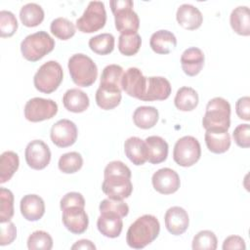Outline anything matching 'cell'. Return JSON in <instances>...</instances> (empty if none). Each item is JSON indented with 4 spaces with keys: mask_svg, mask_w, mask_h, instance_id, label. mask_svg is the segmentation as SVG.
Returning <instances> with one entry per match:
<instances>
[{
    "mask_svg": "<svg viewBox=\"0 0 250 250\" xmlns=\"http://www.w3.org/2000/svg\"><path fill=\"white\" fill-rule=\"evenodd\" d=\"M177 21L186 29L193 30L202 24L203 16L198 8L191 4H182L176 13Z\"/></svg>",
    "mask_w": 250,
    "mask_h": 250,
    "instance_id": "cell-20",
    "label": "cell"
},
{
    "mask_svg": "<svg viewBox=\"0 0 250 250\" xmlns=\"http://www.w3.org/2000/svg\"><path fill=\"white\" fill-rule=\"evenodd\" d=\"M52 247L53 239L44 230L33 231L27 238V248L29 250H50Z\"/></svg>",
    "mask_w": 250,
    "mask_h": 250,
    "instance_id": "cell-39",
    "label": "cell"
},
{
    "mask_svg": "<svg viewBox=\"0 0 250 250\" xmlns=\"http://www.w3.org/2000/svg\"><path fill=\"white\" fill-rule=\"evenodd\" d=\"M160 224L155 216L146 214L138 218L128 229L127 244L134 249H142L150 244L158 236Z\"/></svg>",
    "mask_w": 250,
    "mask_h": 250,
    "instance_id": "cell-2",
    "label": "cell"
},
{
    "mask_svg": "<svg viewBox=\"0 0 250 250\" xmlns=\"http://www.w3.org/2000/svg\"><path fill=\"white\" fill-rule=\"evenodd\" d=\"M62 211L63 226L74 234L83 233L89 225V219L84 207L69 206Z\"/></svg>",
    "mask_w": 250,
    "mask_h": 250,
    "instance_id": "cell-14",
    "label": "cell"
},
{
    "mask_svg": "<svg viewBox=\"0 0 250 250\" xmlns=\"http://www.w3.org/2000/svg\"><path fill=\"white\" fill-rule=\"evenodd\" d=\"M249 110H250V98L248 96L241 97L235 103V111L239 118L248 121L249 117Z\"/></svg>",
    "mask_w": 250,
    "mask_h": 250,
    "instance_id": "cell-46",
    "label": "cell"
},
{
    "mask_svg": "<svg viewBox=\"0 0 250 250\" xmlns=\"http://www.w3.org/2000/svg\"><path fill=\"white\" fill-rule=\"evenodd\" d=\"M17 237V229L15 224L11 221L1 223V235H0V245L5 246L11 244Z\"/></svg>",
    "mask_w": 250,
    "mask_h": 250,
    "instance_id": "cell-44",
    "label": "cell"
},
{
    "mask_svg": "<svg viewBox=\"0 0 250 250\" xmlns=\"http://www.w3.org/2000/svg\"><path fill=\"white\" fill-rule=\"evenodd\" d=\"M149 46L156 54L166 55L176 48L177 38L171 31L160 29L150 36Z\"/></svg>",
    "mask_w": 250,
    "mask_h": 250,
    "instance_id": "cell-23",
    "label": "cell"
},
{
    "mask_svg": "<svg viewBox=\"0 0 250 250\" xmlns=\"http://www.w3.org/2000/svg\"><path fill=\"white\" fill-rule=\"evenodd\" d=\"M158 117V110L154 106H139L133 113V121L141 129L152 128L157 123Z\"/></svg>",
    "mask_w": 250,
    "mask_h": 250,
    "instance_id": "cell-29",
    "label": "cell"
},
{
    "mask_svg": "<svg viewBox=\"0 0 250 250\" xmlns=\"http://www.w3.org/2000/svg\"><path fill=\"white\" fill-rule=\"evenodd\" d=\"M204 61L205 57L203 52L196 47L186 49L181 56L182 68L188 76L197 75L204 65Z\"/></svg>",
    "mask_w": 250,
    "mask_h": 250,
    "instance_id": "cell-19",
    "label": "cell"
},
{
    "mask_svg": "<svg viewBox=\"0 0 250 250\" xmlns=\"http://www.w3.org/2000/svg\"><path fill=\"white\" fill-rule=\"evenodd\" d=\"M104 180L102 189L108 198L123 200L129 197L133 191L131 183V170L121 161L109 162L104 171Z\"/></svg>",
    "mask_w": 250,
    "mask_h": 250,
    "instance_id": "cell-1",
    "label": "cell"
},
{
    "mask_svg": "<svg viewBox=\"0 0 250 250\" xmlns=\"http://www.w3.org/2000/svg\"><path fill=\"white\" fill-rule=\"evenodd\" d=\"M100 212L104 213V212H109L116 214L120 216L121 218L126 217L129 213V206L127 203H125L123 200H114V199H104L99 206Z\"/></svg>",
    "mask_w": 250,
    "mask_h": 250,
    "instance_id": "cell-42",
    "label": "cell"
},
{
    "mask_svg": "<svg viewBox=\"0 0 250 250\" xmlns=\"http://www.w3.org/2000/svg\"><path fill=\"white\" fill-rule=\"evenodd\" d=\"M63 78L61 64L56 61L43 63L33 77L34 87L44 94H51L58 89Z\"/></svg>",
    "mask_w": 250,
    "mask_h": 250,
    "instance_id": "cell-7",
    "label": "cell"
},
{
    "mask_svg": "<svg viewBox=\"0 0 250 250\" xmlns=\"http://www.w3.org/2000/svg\"><path fill=\"white\" fill-rule=\"evenodd\" d=\"M55 48L54 39L46 31H37L27 35L21 43V52L29 62H37Z\"/></svg>",
    "mask_w": 250,
    "mask_h": 250,
    "instance_id": "cell-6",
    "label": "cell"
},
{
    "mask_svg": "<svg viewBox=\"0 0 250 250\" xmlns=\"http://www.w3.org/2000/svg\"><path fill=\"white\" fill-rule=\"evenodd\" d=\"M18 29V21L15 15L6 10L0 12V35L1 37H11Z\"/></svg>",
    "mask_w": 250,
    "mask_h": 250,
    "instance_id": "cell-41",
    "label": "cell"
},
{
    "mask_svg": "<svg viewBox=\"0 0 250 250\" xmlns=\"http://www.w3.org/2000/svg\"><path fill=\"white\" fill-rule=\"evenodd\" d=\"M20 165L19 155L12 151H4L0 156V184L8 182L16 173Z\"/></svg>",
    "mask_w": 250,
    "mask_h": 250,
    "instance_id": "cell-31",
    "label": "cell"
},
{
    "mask_svg": "<svg viewBox=\"0 0 250 250\" xmlns=\"http://www.w3.org/2000/svg\"><path fill=\"white\" fill-rule=\"evenodd\" d=\"M222 248L224 250H230V249H242V250H244L246 248V244H245L244 239L241 236L230 235V236H228L224 240Z\"/></svg>",
    "mask_w": 250,
    "mask_h": 250,
    "instance_id": "cell-47",
    "label": "cell"
},
{
    "mask_svg": "<svg viewBox=\"0 0 250 250\" xmlns=\"http://www.w3.org/2000/svg\"><path fill=\"white\" fill-rule=\"evenodd\" d=\"M198 94L191 87H181L175 96V106L182 111L193 110L198 104Z\"/></svg>",
    "mask_w": 250,
    "mask_h": 250,
    "instance_id": "cell-30",
    "label": "cell"
},
{
    "mask_svg": "<svg viewBox=\"0 0 250 250\" xmlns=\"http://www.w3.org/2000/svg\"><path fill=\"white\" fill-rule=\"evenodd\" d=\"M67 66L70 77L77 86L89 87L97 79L98 67L94 61L84 54L71 56Z\"/></svg>",
    "mask_w": 250,
    "mask_h": 250,
    "instance_id": "cell-5",
    "label": "cell"
},
{
    "mask_svg": "<svg viewBox=\"0 0 250 250\" xmlns=\"http://www.w3.org/2000/svg\"><path fill=\"white\" fill-rule=\"evenodd\" d=\"M114 42V36L111 33H102L90 38L89 47L98 55H107L113 51Z\"/></svg>",
    "mask_w": 250,
    "mask_h": 250,
    "instance_id": "cell-33",
    "label": "cell"
},
{
    "mask_svg": "<svg viewBox=\"0 0 250 250\" xmlns=\"http://www.w3.org/2000/svg\"><path fill=\"white\" fill-rule=\"evenodd\" d=\"M146 88V77L137 67H129L122 76L121 89L130 97L141 99Z\"/></svg>",
    "mask_w": 250,
    "mask_h": 250,
    "instance_id": "cell-13",
    "label": "cell"
},
{
    "mask_svg": "<svg viewBox=\"0 0 250 250\" xmlns=\"http://www.w3.org/2000/svg\"><path fill=\"white\" fill-rule=\"evenodd\" d=\"M51 32L61 40H67L75 34L74 24L66 18H57L52 21L50 25Z\"/></svg>",
    "mask_w": 250,
    "mask_h": 250,
    "instance_id": "cell-34",
    "label": "cell"
},
{
    "mask_svg": "<svg viewBox=\"0 0 250 250\" xmlns=\"http://www.w3.org/2000/svg\"><path fill=\"white\" fill-rule=\"evenodd\" d=\"M170 82L162 76L146 77V88L144 96L140 99L145 102L164 101L171 94Z\"/></svg>",
    "mask_w": 250,
    "mask_h": 250,
    "instance_id": "cell-16",
    "label": "cell"
},
{
    "mask_svg": "<svg viewBox=\"0 0 250 250\" xmlns=\"http://www.w3.org/2000/svg\"><path fill=\"white\" fill-rule=\"evenodd\" d=\"M78 131L74 122L69 119H61L51 128L50 137L54 145L59 147L72 146L77 139Z\"/></svg>",
    "mask_w": 250,
    "mask_h": 250,
    "instance_id": "cell-12",
    "label": "cell"
},
{
    "mask_svg": "<svg viewBox=\"0 0 250 250\" xmlns=\"http://www.w3.org/2000/svg\"><path fill=\"white\" fill-rule=\"evenodd\" d=\"M106 22V12L102 1H91L83 15L76 20V27L83 33H92L100 30Z\"/></svg>",
    "mask_w": 250,
    "mask_h": 250,
    "instance_id": "cell-8",
    "label": "cell"
},
{
    "mask_svg": "<svg viewBox=\"0 0 250 250\" xmlns=\"http://www.w3.org/2000/svg\"><path fill=\"white\" fill-rule=\"evenodd\" d=\"M123 68L118 64H108L102 72L100 85L116 87L121 89V79L123 76Z\"/></svg>",
    "mask_w": 250,
    "mask_h": 250,
    "instance_id": "cell-37",
    "label": "cell"
},
{
    "mask_svg": "<svg viewBox=\"0 0 250 250\" xmlns=\"http://www.w3.org/2000/svg\"><path fill=\"white\" fill-rule=\"evenodd\" d=\"M97 227L99 231L109 238L118 237L122 231L123 222L120 216L104 212L101 213L100 217L97 220Z\"/></svg>",
    "mask_w": 250,
    "mask_h": 250,
    "instance_id": "cell-22",
    "label": "cell"
},
{
    "mask_svg": "<svg viewBox=\"0 0 250 250\" xmlns=\"http://www.w3.org/2000/svg\"><path fill=\"white\" fill-rule=\"evenodd\" d=\"M114 16L115 28L121 34H135L140 27V20L133 11L134 3L131 0H113L109 2Z\"/></svg>",
    "mask_w": 250,
    "mask_h": 250,
    "instance_id": "cell-4",
    "label": "cell"
},
{
    "mask_svg": "<svg viewBox=\"0 0 250 250\" xmlns=\"http://www.w3.org/2000/svg\"><path fill=\"white\" fill-rule=\"evenodd\" d=\"M58 112V104L51 99L32 98L24 105V117L30 122L51 119Z\"/></svg>",
    "mask_w": 250,
    "mask_h": 250,
    "instance_id": "cell-10",
    "label": "cell"
},
{
    "mask_svg": "<svg viewBox=\"0 0 250 250\" xmlns=\"http://www.w3.org/2000/svg\"><path fill=\"white\" fill-rule=\"evenodd\" d=\"M204 139L207 148L213 153H224L230 146V136L228 131L206 130Z\"/></svg>",
    "mask_w": 250,
    "mask_h": 250,
    "instance_id": "cell-26",
    "label": "cell"
},
{
    "mask_svg": "<svg viewBox=\"0 0 250 250\" xmlns=\"http://www.w3.org/2000/svg\"><path fill=\"white\" fill-rule=\"evenodd\" d=\"M27 165L34 170H42L51 160V151L47 144L41 140H34L27 144L24 151Z\"/></svg>",
    "mask_w": 250,
    "mask_h": 250,
    "instance_id": "cell-11",
    "label": "cell"
},
{
    "mask_svg": "<svg viewBox=\"0 0 250 250\" xmlns=\"http://www.w3.org/2000/svg\"><path fill=\"white\" fill-rule=\"evenodd\" d=\"M230 26L239 35L248 36L250 34V14L247 6H238L231 11L229 16Z\"/></svg>",
    "mask_w": 250,
    "mask_h": 250,
    "instance_id": "cell-27",
    "label": "cell"
},
{
    "mask_svg": "<svg viewBox=\"0 0 250 250\" xmlns=\"http://www.w3.org/2000/svg\"><path fill=\"white\" fill-rule=\"evenodd\" d=\"M20 19L23 25L34 27L39 25L44 20V11L36 3H27L21 8Z\"/></svg>",
    "mask_w": 250,
    "mask_h": 250,
    "instance_id": "cell-32",
    "label": "cell"
},
{
    "mask_svg": "<svg viewBox=\"0 0 250 250\" xmlns=\"http://www.w3.org/2000/svg\"><path fill=\"white\" fill-rule=\"evenodd\" d=\"M201 156V147L197 139L192 136L180 138L173 150L174 161L183 167H189L195 164Z\"/></svg>",
    "mask_w": 250,
    "mask_h": 250,
    "instance_id": "cell-9",
    "label": "cell"
},
{
    "mask_svg": "<svg viewBox=\"0 0 250 250\" xmlns=\"http://www.w3.org/2000/svg\"><path fill=\"white\" fill-rule=\"evenodd\" d=\"M71 249L72 250H74V249H91V250H95L96 246H95V244L91 240L81 239V240L76 241L71 246Z\"/></svg>",
    "mask_w": 250,
    "mask_h": 250,
    "instance_id": "cell-48",
    "label": "cell"
},
{
    "mask_svg": "<svg viewBox=\"0 0 250 250\" xmlns=\"http://www.w3.org/2000/svg\"><path fill=\"white\" fill-rule=\"evenodd\" d=\"M14 216V194L5 188H0V222L11 221Z\"/></svg>",
    "mask_w": 250,
    "mask_h": 250,
    "instance_id": "cell-38",
    "label": "cell"
},
{
    "mask_svg": "<svg viewBox=\"0 0 250 250\" xmlns=\"http://www.w3.org/2000/svg\"><path fill=\"white\" fill-rule=\"evenodd\" d=\"M146 161L151 164H159L168 156V144L159 136H149L145 140Z\"/></svg>",
    "mask_w": 250,
    "mask_h": 250,
    "instance_id": "cell-21",
    "label": "cell"
},
{
    "mask_svg": "<svg viewBox=\"0 0 250 250\" xmlns=\"http://www.w3.org/2000/svg\"><path fill=\"white\" fill-rule=\"evenodd\" d=\"M142 38L138 33L135 34H120L118 38V50L127 57L134 56L141 48Z\"/></svg>",
    "mask_w": 250,
    "mask_h": 250,
    "instance_id": "cell-36",
    "label": "cell"
},
{
    "mask_svg": "<svg viewBox=\"0 0 250 250\" xmlns=\"http://www.w3.org/2000/svg\"><path fill=\"white\" fill-rule=\"evenodd\" d=\"M124 151L129 160L135 165H143L146 161L145 141L139 137H130L124 143Z\"/></svg>",
    "mask_w": 250,
    "mask_h": 250,
    "instance_id": "cell-28",
    "label": "cell"
},
{
    "mask_svg": "<svg viewBox=\"0 0 250 250\" xmlns=\"http://www.w3.org/2000/svg\"><path fill=\"white\" fill-rule=\"evenodd\" d=\"M62 104L68 111L80 113L89 107L90 100L86 93L80 89L72 88L63 94Z\"/></svg>",
    "mask_w": 250,
    "mask_h": 250,
    "instance_id": "cell-25",
    "label": "cell"
},
{
    "mask_svg": "<svg viewBox=\"0 0 250 250\" xmlns=\"http://www.w3.org/2000/svg\"><path fill=\"white\" fill-rule=\"evenodd\" d=\"M164 222L167 230L171 234L180 235L188 229L189 219L188 212L184 208L173 206L166 211Z\"/></svg>",
    "mask_w": 250,
    "mask_h": 250,
    "instance_id": "cell-17",
    "label": "cell"
},
{
    "mask_svg": "<svg viewBox=\"0 0 250 250\" xmlns=\"http://www.w3.org/2000/svg\"><path fill=\"white\" fill-rule=\"evenodd\" d=\"M152 186L161 194H171L176 192L181 185L180 177L171 168H161L157 170L151 178Z\"/></svg>",
    "mask_w": 250,
    "mask_h": 250,
    "instance_id": "cell-15",
    "label": "cell"
},
{
    "mask_svg": "<svg viewBox=\"0 0 250 250\" xmlns=\"http://www.w3.org/2000/svg\"><path fill=\"white\" fill-rule=\"evenodd\" d=\"M202 125L205 130L228 131L230 126L229 103L221 97L211 99L207 103Z\"/></svg>",
    "mask_w": 250,
    "mask_h": 250,
    "instance_id": "cell-3",
    "label": "cell"
},
{
    "mask_svg": "<svg viewBox=\"0 0 250 250\" xmlns=\"http://www.w3.org/2000/svg\"><path fill=\"white\" fill-rule=\"evenodd\" d=\"M218 240L215 233L211 230H201L192 239L193 250H215Z\"/></svg>",
    "mask_w": 250,
    "mask_h": 250,
    "instance_id": "cell-40",
    "label": "cell"
},
{
    "mask_svg": "<svg viewBox=\"0 0 250 250\" xmlns=\"http://www.w3.org/2000/svg\"><path fill=\"white\" fill-rule=\"evenodd\" d=\"M120 88L100 85L96 92V103L102 109L109 110L116 107L121 102Z\"/></svg>",
    "mask_w": 250,
    "mask_h": 250,
    "instance_id": "cell-24",
    "label": "cell"
},
{
    "mask_svg": "<svg viewBox=\"0 0 250 250\" xmlns=\"http://www.w3.org/2000/svg\"><path fill=\"white\" fill-rule=\"evenodd\" d=\"M21 213L23 218L30 222L40 220L45 213L44 200L37 194H26L21 199Z\"/></svg>",
    "mask_w": 250,
    "mask_h": 250,
    "instance_id": "cell-18",
    "label": "cell"
},
{
    "mask_svg": "<svg viewBox=\"0 0 250 250\" xmlns=\"http://www.w3.org/2000/svg\"><path fill=\"white\" fill-rule=\"evenodd\" d=\"M83 165V158L80 153L70 151L62 154L59 159V169L65 174H72L81 169Z\"/></svg>",
    "mask_w": 250,
    "mask_h": 250,
    "instance_id": "cell-35",
    "label": "cell"
},
{
    "mask_svg": "<svg viewBox=\"0 0 250 250\" xmlns=\"http://www.w3.org/2000/svg\"><path fill=\"white\" fill-rule=\"evenodd\" d=\"M60 206H61L62 210H63V209H65L66 207H69V206L85 207V199H84L83 195L79 192H75V191L67 192L61 199Z\"/></svg>",
    "mask_w": 250,
    "mask_h": 250,
    "instance_id": "cell-45",
    "label": "cell"
},
{
    "mask_svg": "<svg viewBox=\"0 0 250 250\" xmlns=\"http://www.w3.org/2000/svg\"><path fill=\"white\" fill-rule=\"evenodd\" d=\"M235 144L240 146L247 148L250 146V126L249 124H239L235 127L232 133Z\"/></svg>",
    "mask_w": 250,
    "mask_h": 250,
    "instance_id": "cell-43",
    "label": "cell"
}]
</instances>
